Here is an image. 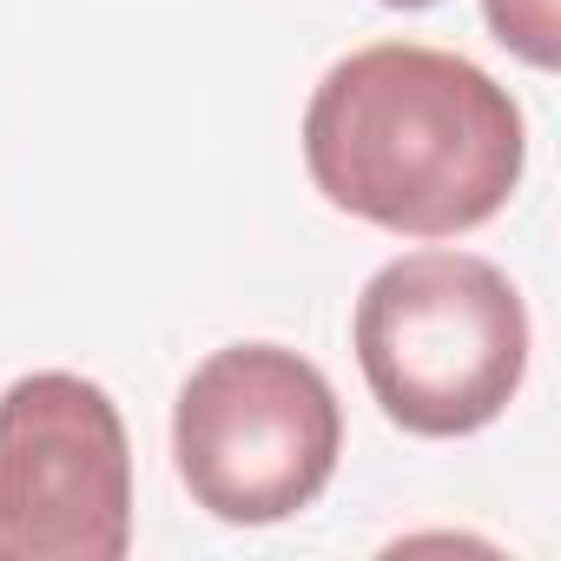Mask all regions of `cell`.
Masks as SVG:
<instances>
[{
	"label": "cell",
	"instance_id": "obj_1",
	"mask_svg": "<svg viewBox=\"0 0 561 561\" xmlns=\"http://www.w3.org/2000/svg\"><path fill=\"white\" fill-rule=\"evenodd\" d=\"M528 165L522 106L462 54L377 41L344 54L305 106V172L324 205L390 238L489 225Z\"/></svg>",
	"mask_w": 561,
	"mask_h": 561
},
{
	"label": "cell",
	"instance_id": "obj_2",
	"mask_svg": "<svg viewBox=\"0 0 561 561\" xmlns=\"http://www.w3.org/2000/svg\"><path fill=\"white\" fill-rule=\"evenodd\" d=\"M351 351L403 436H476L528 377V305L476 251H403L364 285Z\"/></svg>",
	"mask_w": 561,
	"mask_h": 561
},
{
	"label": "cell",
	"instance_id": "obj_3",
	"mask_svg": "<svg viewBox=\"0 0 561 561\" xmlns=\"http://www.w3.org/2000/svg\"><path fill=\"white\" fill-rule=\"evenodd\" d=\"M344 456L331 377L285 344L211 351L172 403V462L185 495L231 528H271L311 508Z\"/></svg>",
	"mask_w": 561,
	"mask_h": 561
},
{
	"label": "cell",
	"instance_id": "obj_4",
	"mask_svg": "<svg viewBox=\"0 0 561 561\" xmlns=\"http://www.w3.org/2000/svg\"><path fill=\"white\" fill-rule=\"evenodd\" d=\"M133 548V443L119 403L34 370L0 390V561H119Z\"/></svg>",
	"mask_w": 561,
	"mask_h": 561
},
{
	"label": "cell",
	"instance_id": "obj_5",
	"mask_svg": "<svg viewBox=\"0 0 561 561\" xmlns=\"http://www.w3.org/2000/svg\"><path fill=\"white\" fill-rule=\"evenodd\" d=\"M482 21L522 67H561V0H482Z\"/></svg>",
	"mask_w": 561,
	"mask_h": 561
},
{
	"label": "cell",
	"instance_id": "obj_6",
	"mask_svg": "<svg viewBox=\"0 0 561 561\" xmlns=\"http://www.w3.org/2000/svg\"><path fill=\"white\" fill-rule=\"evenodd\" d=\"M383 8H403L410 14V8H436V0H383Z\"/></svg>",
	"mask_w": 561,
	"mask_h": 561
}]
</instances>
